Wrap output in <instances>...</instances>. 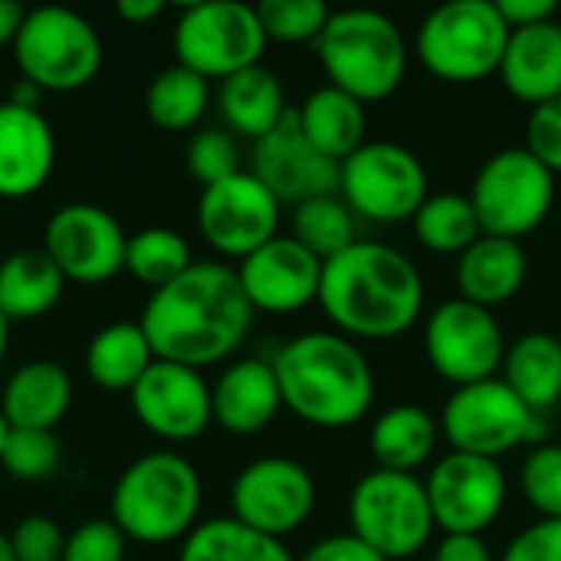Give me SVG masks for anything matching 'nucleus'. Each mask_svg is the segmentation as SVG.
Wrapping results in <instances>:
<instances>
[{"label":"nucleus","instance_id":"obj_50","mask_svg":"<svg viewBox=\"0 0 561 561\" xmlns=\"http://www.w3.org/2000/svg\"><path fill=\"white\" fill-rule=\"evenodd\" d=\"M43 95H46V92H43L39 85H33L30 79H16V82H13V89H10V99H7V102L23 105V108H39Z\"/></svg>","mask_w":561,"mask_h":561},{"label":"nucleus","instance_id":"obj_7","mask_svg":"<svg viewBox=\"0 0 561 561\" xmlns=\"http://www.w3.org/2000/svg\"><path fill=\"white\" fill-rule=\"evenodd\" d=\"M13 62L20 79H30L43 92L85 89L102 69L99 30L69 7H36L13 39Z\"/></svg>","mask_w":561,"mask_h":561},{"label":"nucleus","instance_id":"obj_48","mask_svg":"<svg viewBox=\"0 0 561 561\" xmlns=\"http://www.w3.org/2000/svg\"><path fill=\"white\" fill-rule=\"evenodd\" d=\"M115 13L128 23H148V20H158L164 13V3L161 0H122L115 7Z\"/></svg>","mask_w":561,"mask_h":561},{"label":"nucleus","instance_id":"obj_28","mask_svg":"<svg viewBox=\"0 0 561 561\" xmlns=\"http://www.w3.org/2000/svg\"><path fill=\"white\" fill-rule=\"evenodd\" d=\"M296 118L309 145L335 164H342L365 145V131H368L365 105L335 85H322L309 92L306 102L296 108Z\"/></svg>","mask_w":561,"mask_h":561},{"label":"nucleus","instance_id":"obj_9","mask_svg":"<svg viewBox=\"0 0 561 561\" xmlns=\"http://www.w3.org/2000/svg\"><path fill=\"white\" fill-rule=\"evenodd\" d=\"M470 204L486 237L519 240L546 224L556 204V174L523 145L483 161L473 178Z\"/></svg>","mask_w":561,"mask_h":561},{"label":"nucleus","instance_id":"obj_51","mask_svg":"<svg viewBox=\"0 0 561 561\" xmlns=\"http://www.w3.org/2000/svg\"><path fill=\"white\" fill-rule=\"evenodd\" d=\"M7 342H10V322L0 316V368H3V358H7Z\"/></svg>","mask_w":561,"mask_h":561},{"label":"nucleus","instance_id":"obj_33","mask_svg":"<svg viewBox=\"0 0 561 561\" xmlns=\"http://www.w3.org/2000/svg\"><path fill=\"white\" fill-rule=\"evenodd\" d=\"M210 105V82L184 66L161 69L145 89V115L161 131H187L194 128Z\"/></svg>","mask_w":561,"mask_h":561},{"label":"nucleus","instance_id":"obj_24","mask_svg":"<svg viewBox=\"0 0 561 561\" xmlns=\"http://www.w3.org/2000/svg\"><path fill=\"white\" fill-rule=\"evenodd\" d=\"M72 404V378L59 362L36 358L7 378L0 414L10 431H53Z\"/></svg>","mask_w":561,"mask_h":561},{"label":"nucleus","instance_id":"obj_53","mask_svg":"<svg viewBox=\"0 0 561 561\" xmlns=\"http://www.w3.org/2000/svg\"><path fill=\"white\" fill-rule=\"evenodd\" d=\"M7 434H10V427H7V421H3V414H0V457H3V444H7Z\"/></svg>","mask_w":561,"mask_h":561},{"label":"nucleus","instance_id":"obj_47","mask_svg":"<svg viewBox=\"0 0 561 561\" xmlns=\"http://www.w3.org/2000/svg\"><path fill=\"white\" fill-rule=\"evenodd\" d=\"M434 561H493L483 536H444L434 549Z\"/></svg>","mask_w":561,"mask_h":561},{"label":"nucleus","instance_id":"obj_44","mask_svg":"<svg viewBox=\"0 0 561 561\" xmlns=\"http://www.w3.org/2000/svg\"><path fill=\"white\" fill-rule=\"evenodd\" d=\"M500 561H561V519H539L523 529Z\"/></svg>","mask_w":561,"mask_h":561},{"label":"nucleus","instance_id":"obj_2","mask_svg":"<svg viewBox=\"0 0 561 561\" xmlns=\"http://www.w3.org/2000/svg\"><path fill=\"white\" fill-rule=\"evenodd\" d=\"M319 306L345 339L388 342L421 319L424 279L398 247L358 240L325 260Z\"/></svg>","mask_w":561,"mask_h":561},{"label":"nucleus","instance_id":"obj_25","mask_svg":"<svg viewBox=\"0 0 561 561\" xmlns=\"http://www.w3.org/2000/svg\"><path fill=\"white\" fill-rule=\"evenodd\" d=\"M457 289L460 299L477 302L483 309L503 306L519 289L526 286L529 276V260L519 240H503V237H480L470 250L457 256Z\"/></svg>","mask_w":561,"mask_h":561},{"label":"nucleus","instance_id":"obj_8","mask_svg":"<svg viewBox=\"0 0 561 561\" xmlns=\"http://www.w3.org/2000/svg\"><path fill=\"white\" fill-rule=\"evenodd\" d=\"M348 519L352 536L388 561L421 556L437 529L424 480L378 467L355 483L348 496Z\"/></svg>","mask_w":561,"mask_h":561},{"label":"nucleus","instance_id":"obj_19","mask_svg":"<svg viewBox=\"0 0 561 561\" xmlns=\"http://www.w3.org/2000/svg\"><path fill=\"white\" fill-rule=\"evenodd\" d=\"M250 171L270 187V194L279 204L289 207L339 194V164L309 145V138L299 128L296 108H289V115L253 145Z\"/></svg>","mask_w":561,"mask_h":561},{"label":"nucleus","instance_id":"obj_35","mask_svg":"<svg viewBox=\"0 0 561 561\" xmlns=\"http://www.w3.org/2000/svg\"><path fill=\"white\" fill-rule=\"evenodd\" d=\"M194 266L191 243L171 227H145L128 237L125 247V273H131L141 286L164 289L178 276Z\"/></svg>","mask_w":561,"mask_h":561},{"label":"nucleus","instance_id":"obj_49","mask_svg":"<svg viewBox=\"0 0 561 561\" xmlns=\"http://www.w3.org/2000/svg\"><path fill=\"white\" fill-rule=\"evenodd\" d=\"M23 20H26V10L16 0H0V46H13Z\"/></svg>","mask_w":561,"mask_h":561},{"label":"nucleus","instance_id":"obj_23","mask_svg":"<svg viewBox=\"0 0 561 561\" xmlns=\"http://www.w3.org/2000/svg\"><path fill=\"white\" fill-rule=\"evenodd\" d=\"M506 92L526 105H546L561 95V23H536L510 33L500 72Z\"/></svg>","mask_w":561,"mask_h":561},{"label":"nucleus","instance_id":"obj_13","mask_svg":"<svg viewBox=\"0 0 561 561\" xmlns=\"http://www.w3.org/2000/svg\"><path fill=\"white\" fill-rule=\"evenodd\" d=\"M506 348L510 345L493 309H483L460 296L440 302L424 329V352L431 358V368L454 388L500 378Z\"/></svg>","mask_w":561,"mask_h":561},{"label":"nucleus","instance_id":"obj_37","mask_svg":"<svg viewBox=\"0 0 561 561\" xmlns=\"http://www.w3.org/2000/svg\"><path fill=\"white\" fill-rule=\"evenodd\" d=\"M266 39L276 43H312L322 36L332 10L322 0H263L256 7Z\"/></svg>","mask_w":561,"mask_h":561},{"label":"nucleus","instance_id":"obj_10","mask_svg":"<svg viewBox=\"0 0 561 561\" xmlns=\"http://www.w3.org/2000/svg\"><path fill=\"white\" fill-rule=\"evenodd\" d=\"M174 56L178 66L210 79H230L256 62H263L266 33L256 7L240 0H204L187 3L174 23Z\"/></svg>","mask_w":561,"mask_h":561},{"label":"nucleus","instance_id":"obj_1","mask_svg":"<svg viewBox=\"0 0 561 561\" xmlns=\"http://www.w3.org/2000/svg\"><path fill=\"white\" fill-rule=\"evenodd\" d=\"M253 316L233 266L194 263L184 276L148 296L138 322L158 362L201 371L243 348Z\"/></svg>","mask_w":561,"mask_h":561},{"label":"nucleus","instance_id":"obj_20","mask_svg":"<svg viewBox=\"0 0 561 561\" xmlns=\"http://www.w3.org/2000/svg\"><path fill=\"white\" fill-rule=\"evenodd\" d=\"M322 260L309 253L293 237H273L256 253L240 260L237 279L253 306V312L289 316L312 302H319L322 286Z\"/></svg>","mask_w":561,"mask_h":561},{"label":"nucleus","instance_id":"obj_27","mask_svg":"<svg viewBox=\"0 0 561 561\" xmlns=\"http://www.w3.org/2000/svg\"><path fill=\"white\" fill-rule=\"evenodd\" d=\"M66 293V276L46 256L43 247L16 250L0 263V316L13 322H33L56 309Z\"/></svg>","mask_w":561,"mask_h":561},{"label":"nucleus","instance_id":"obj_52","mask_svg":"<svg viewBox=\"0 0 561 561\" xmlns=\"http://www.w3.org/2000/svg\"><path fill=\"white\" fill-rule=\"evenodd\" d=\"M0 561H16V556H13V546H10V536H7V533H0Z\"/></svg>","mask_w":561,"mask_h":561},{"label":"nucleus","instance_id":"obj_14","mask_svg":"<svg viewBox=\"0 0 561 561\" xmlns=\"http://www.w3.org/2000/svg\"><path fill=\"white\" fill-rule=\"evenodd\" d=\"M312 510L316 480L293 457H260L247 463L230 486V516L279 542L302 529Z\"/></svg>","mask_w":561,"mask_h":561},{"label":"nucleus","instance_id":"obj_46","mask_svg":"<svg viewBox=\"0 0 561 561\" xmlns=\"http://www.w3.org/2000/svg\"><path fill=\"white\" fill-rule=\"evenodd\" d=\"M503 20L510 30H523V26H536V23H549L559 13L556 0H496Z\"/></svg>","mask_w":561,"mask_h":561},{"label":"nucleus","instance_id":"obj_40","mask_svg":"<svg viewBox=\"0 0 561 561\" xmlns=\"http://www.w3.org/2000/svg\"><path fill=\"white\" fill-rule=\"evenodd\" d=\"M184 161H187L191 178L201 181L204 187H210V184H217V181L233 178L237 171H243L240 168V145L224 128H201L187 141Z\"/></svg>","mask_w":561,"mask_h":561},{"label":"nucleus","instance_id":"obj_5","mask_svg":"<svg viewBox=\"0 0 561 561\" xmlns=\"http://www.w3.org/2000/svg\"><path fill=\"white\" fill-rule=\"evenodd\" d=\"M319 62L329 85L348 92L362 105L391 99L408 76V39L401 26L368 7L332 10L322 36L316 39Z\"/></svg>","mask_w":561,"mask_h":561},{"label":"nucleus","instance_id":"obj_21","mask_svg":"<svg viewBox=\"0 0 561 561\" xmlns=\"http://www.w3.org/2000/svg\"><path fill=\"white\" fill-rule=\"evenodd\" d=\"M56 168V135L39 108L0 102V197L23 201L43 191Z\"/></svg>","mask_w":561,"mask_h":561},{"label":"nucleus","instance_id":"obj_45","mask_svg":"<svg viewBox=\"0 0 561 561\" xmlns=\"http://www.w3.org/2000/svg\"><path fill=\"white\" fill-rule=\"evenodd\" d=\"M299 561H388L381 559L371 546H365L358 536L352 533H339V536H325L316 546L306 549V556Z\"/></svg>","mask_w":561,"mask_h":561},{"label":"nucleus","instance_id":"obj_18","mask_svg":"<svg viewBox=\"0 0 561 561\" xmlns=\"http://www.w3.org/2000/svg\"><path fill=\"white\" fill-rule=\"evenodd\" d=\"M128 398L138 424L168 444L194 440L214 424L210 385L201 371L174 362H154Z\"/></svg>","mask_w":561,"mask_h":561},{"label":"nucleus","instance_id":"obj_12","mask_svg":"<svg viewBox=\"0 0 561 561\" xmlns=\"http://www.w3.org/2000/svg\"><path fill=\"white\" fill-rule=\"evenodd\" d=\"M440 434L457 454L500 460L503 454L542 437L539 414L503 381L454 388L440 414Z\"/></svg>","mask_w":561,"mask_h":561},{"label":"nucleus","instance_id":"obj_15","mask_svg":"<svg viewBox=\"0 0 561 561\" xmlns=\"http://www.w3.org/2000/svg\"><path fill=\"white\" fill-rule=\"evenodd\" d=\"M279 210L283 204L253 171H237L201 191L197 230L220 256L247 260L279 237Z\"/></svg>","mask_w":561,"mask_h":561},{"label":"nucleus","instance_id":"obj_36","mask_svg":"<svg viewBox=\"0 0 561 561\" xmlns=\"http://www.w3.org/2000/svg\"><path fill=\"white\" fill-rule=\"evenodd\" d=\"M293 240H299L309 253H316L322 263L345 253L352 243H358L355 233V214L339 194L306 201L293 207Z\"/></svg>","mask_w":561,"mask_h":561},{"label":"nucleus","instance_id":"obj_26","mask_svg":"<svg viewBox=\"0 0 561 561\" xmlns=\"http://www.w3.org/2000/svg\"><path fill=\"white\" fill-rule=\"evenodd\" d=\"M217 105H220V118L227 131L250 138L253 145L266 138L289 115L286 89L279 76L263 62L224 79L217 92Z\"/></svg>","mask_w":561,"mask_h":561},{"label":"nucleus","instance_id":"obj_29","mask_svg":"<svg viewBox=\"0 0 561 561\" xmlns=\"http://www.w3.org/2000/svg\"><path fill=\"white\" fill-rule=\"evenodd\" d=\"M437 440H440V421H434L431 411L417 404H394L381 411L368 434V447L378 470H391V473L421 470L434 457Z\"/></svg>","mask_w":561,"mask_h":561},{"label":"nucleus","instance_id":"obj_32","mask_svg":"<svg viewBox=\"0 0 561 561\" xmlns=\"http://www.w3.org/2000/svg\"><path fill=\"white\" fill-rule=\"evenodd\" d=\"M178 561H296L279 539L247 529L233 516L197 523Z\"/></svg>","mask_w":561,"mask_h":561},{"label":"nucleus","instance_id":"obj_39","mask_svg":"<svg viewBox=\"0 0 561 561\" xmlns=\"http://www.w3.org/2000/svg\"><path fill=\"white\" fill-rule=\"evenodd\" d=\"M519 486L542 519H561V447L536 444L523 463Z\"/></svg>","mask_w":561,"mask_h":561},{"label":"nucleus","instance_id":"obj_30","mask_svg":"<svg viewBox=\"0 0 561 561\" xmlns=\"http://www.w3.org/2000/svg\"><path fill=\"white\" fill-rule=\"evenodd\" d=\"M151 342L141 322H112L99 329L85 345V375L105 391H128L154 365Z\"/></svg>","mask_w":561,"mask_h":561},{"label":"nucleus","instance_id":"obj_6","mask_svg":"<svg viewBox=\"0 0 561 561\" xmlns=\"http://www.w3.org/2000/svg\"><path fill=\"white\" fill-rule=\"evenodd\" d=\"M510 33L493 0H454L421 20L414 53L434 79L473 85L500 72Z\"/></svg>","mask_w":561,"mask_h":561},{"label":"nucleus","instance_id":"obj_17","mask_svg":"<svg viewBox=\"0 0 561 561\" xmlns=\"http://www.w3.org/2000/svg\"><path fill=\"white\" fill-rule=\"evenodd\" d=\"M128 233L99 204H66L43 227V250L66 283L99 286L125 270Z\"/></svg>","mask_w":561,"mask_h":561},{"label":"nucleus","instance_id":"obj_43","mask_svg":"<svg viewBox=\"0 0 561 561\" xmlns=\"http://www.w3.org/2000/svg\"><path fill=\"white\" fill-rule=\"evenodd\" d=\"M526 148L552 171L561 174V95L536 105L526 122Z\"/></svg>","mask_w":561,"mask_h":561},{"label":"nucleus","instance_id":"obj_22","mask_svg":"<svg viewBox=\"0 0 561 561\" xmlns=\"http://www.w3.org/2000/svg\"><path fill=\"white\" fill-rule=\"evenodd\" d=\"M210 408H214V424H220L227 434L253 437L266 431L283 411V394L273 362L263 358L230 362L220 371V378L210 385Z\"/></svg>","mask_w":561,"mask_h":561},{"label":"nucleus","instance_id":"obj_31","mask_svg":"<svg viewBox=\"0 0 561 561\" xmlns=\"http://www.w3.org/2000/svg\"><path fill=\"white\" fill-rule=\"evenodd\" d=\"M500 378L536 411L561 401V339L552 332H526L506 348Z\"/></svg>","mask_w":561,"mask_h":561},{"label":"nucleus","instance_id":"obj_4","mask_svg":"<svg viewBox=\"0 0 561 561\" xmlns=\"http://www.w3.org/2000/svg\"><path fill=\"white\" fill-rule=\"evenodd\" d=\"M201 473L174 450H151L131 460L112 486V523L128 542H184L201 516Z\"/></svg>","mask_w":561,"mask_h":561},{"label":"nucleus","instance_id":"obj_41","mask_svg":"<svg viewBox=\"0 0 561 561\" xmlns=\"http://www.w3.org/2000/svg\"><path fill=\"white\" fill-rule=\"evenodd\" d=\"M128 539L112 519H89L66 536L62 561H125Z\"/></svg>","mask_w":561,"mask_h":561},{"label":"nucleus","instance_id":"obj_42","mask_svg":"<svg viewBox=\"0 0 561 561\" xmlns=\"http://www.w3.org/2000/svg\"><path fill=\"white\" fill-rule=\"evenodd\" d=\"M7 536L16 561H62L66 533L49 516H23Z\"/></svg>","mask_w":561,"mask_h":561},{"label":"nucleus","instance_id":"obj_11","mask_svg":"<svg viewBox=\"0 0 561 561\" xmlns=\"http://www.w3.org/2000/svg\"><path fill=\"white\" fill-rule=\"evenodd\" d=\"M339 197L371 224H404L431 197L424 161L398 141H365L339 164Z\"/></svg>","mask_w":561,"mask_h":561},{"label":"nucleus","instance_id":"obj_3","mask_svg":"<svg viewBox=\"0 0 561 561\" xmlns=\"http://www.w3.org/2000/svg\"><path fill=\"white\" fill-rule=\"evenodd\" d=\"M273 371L283 408L309 427H352L375 404V371L365 352L342 332H302L289 339L276 352Z\"/></svg>","mask_w":561,"mask_h":561},{"label":"nucleus","instance_id":"obj_16","mask_svg":"<svg viewBox=\"0 0 561 561\" xmlns=\"http://www.w3.org/2000/svg\"><path fill=\"white\" fill-rule=\"evenodd\" d=\"M434 526L444 536H483L506 506V473L500 460L457 454L440 457L424 480Z\"/></svg>","mask_w":561,"mask_h":561},{"label":"nucleus","instance_id":"obj_34","mask_svg":"<svg viewBox=\"0 0 561 561\" xmlns=\"http://www.w3.org/2000/svg\"><path fill=\"white\" fill-rule=\"evenodd\" d=\"M411 227L424 250L444 253V256H460L483 237L470 194H454V191L431 194L424 207L414 214Z\"/></svg>","mask_w":561,"mask_h":561},{"label":"nucleus","instance_id":"obj_38","mask_svg":"<svg viewBox=\"0 0 561 561\" xmlns=\"http://www.w3.org/2000/svg\"><path fill=\"white\" fill-rule=\"evenodd\" d=\"M59 460L62 447L53 431H10L0 467L20 483H39L59 470Z\"/></svg>","mask_w":561,"mask_h":561}]
</instances>
